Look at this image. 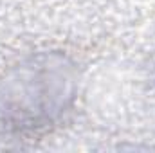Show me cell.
Masks as SVG:
<instances>
[{"label": "cell", "instance_id": "obj_2", "mask_svg": "<svg viewBox=\"0 0 155 153\" xmlns=\"http://www.w3.org/2000/svg\"><path fill=\"white\" fill-rule=\"evenodd\" d=\"M153 88H155V72H153Z\"/></svg>", "mask_w": 155, "mask_h": 153}, {"label": "cell", "instance_id": "obj_1", "mask_svg": "<svg viewBox=\"0 0 155 153\" xmlns=\"http://www.w3.org/2000/svg\"><path fill=\"white\" fill-rule=\"evenodd\" d=\"M78 69L60 52H41L0 77V128L40 135L65 119L78 97Z\"/></svg>", "mask_w": 155, "mask_h": 153}]
</instances>
